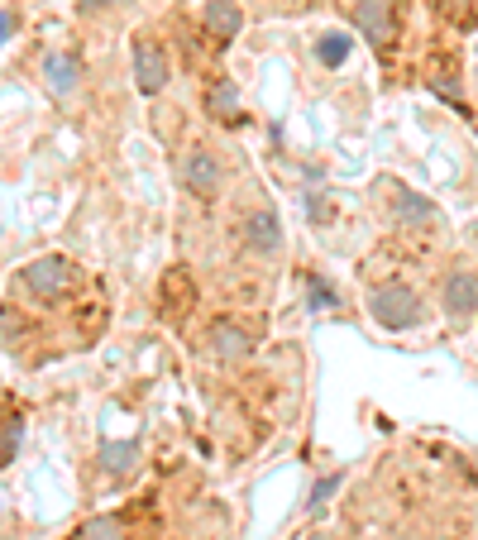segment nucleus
<instances>
[{
	"mask_svg": "<svg viewBox=\"0 0 478 540\" xmlns=\"http://www.w3.org/2000/svg\"><path fill=\"white\" fill-rule=\"evenodd\" d=\"M369 311L383 330H412V325H421V297L407 282H383L369 297Z\"/></svg>",
	"mask_w": 478,
	"mask_h": 540,
	"instance_id": "obj_1",
	"label": "nucleus"
},
{
	"mask_svg": "<svg viewBox=\"0 0 478 540\" xmlns=\"http://www.w3.org/2000/svg\"><path fill=\"white\" fill-rule=\"evenodd\" d=\"M168 58H163V48L153 44L149 34L144 39H134V82H139V91L144 96H158V91L168 87Z\"/></svg>",
	"mask_w": 478,
	"mask_h": 540,
	"instance_id": "obj_2",
	"label": "nucleus"
},
{
	"mask_svg": "<svg viewBox=\"0 0 478 540\" xmlns=\"http://www.w3.org/2000/svg\"><path fill=\"white\" fill-rule=\"evenodd\" d=\"M24 287H29L34 297H63L67 287H72V263L58 259V254L34 259L29 268H24Z\"/></svg>",
	"mask_w": 478,
	"mask_h": 540,
	"instance_id": "obj_3",
	"label": "nucleus"
},
{
	"mask_svg": "<svg viewBox=\"0 0 478 540\" xmlns=\"http://www.w3.org/2000/svg\"><path fill=\"white\" fill-rule=\"evenodd\" d=\"M182 182H187V192L201 196V201H211L220 187V163L211 149H192L187 153V163H182Z\"/></svg>",
	"mask_w": 478,
	"mask_h": 540,
	"instance_id": "obj_4",
	"label": "nucleus"
},
{
	"mask_svg": "<svg viewBox=\"0 0 478 540\" xmlns=\"http://www.w3.org/2000/svg\"><path fill=\"white\" fill-rule=\"evenodd\" d=\"M349 10H354V24L369 44L383 48L392 39V0H354Z\"/></svg>",
	"mask_w": 478,
	"mask_h": 540,
	"instance_id": "obj_5",
	"label": "nucleus"
},
{
	"mask_svg": "<svg viewBox=\"0 0 478 540\" xmlns=\"http://www.w3.org/2000/svg\"><path fill=\"white\" fill-rule=\"evenodd\" d=\"M211 354L225 359V364H239V359H249L254 354V335L235 321H216L211 325Z\"/></svg>",
	"mask_w": 478,
	"mask_h": 540,
	"instance_id": "obj_6",
	"label": "nucleus"
},
{
	"mask_svg": "<svg viewBox=\"0 0 478 540\" xmlns=\"http://www.w3.org/2000/svg\"><path fill=\"white\" fill-rule=\"evenodd\" d=\"M244 239H249L254 254H278V244H283V220H278V211H254V216L244 220Z\"/></svg>",
	"mask_w": 478,
	"mask_h": 540,
	"instance_id": "obj_7",
	"label": "nucleus"
},
{
	"mask_svg": "<svg viewBox=\"0 0 478 540\" xmlns=\"http://www.w3.org/2000/svg\"><path fill=\"white\" fill-rule=\"evenodd\" d=\"M445 311H450V316H469V311H478V278L474 273L455 268V273L445 278Z\"/></svg>",
	"mask_w": 478,
	"mask_h": 540,
	"instance_id": "obj_8",
	"label": "nucleus"
},
{
	"mask_svg": "<svg viewBox=\"0 0 478 540\" xmlns=\"http://www.w3.org/2000/svg\"><path fill=\"white\" fill-rule=\"evenodd\" d=\"M239 24H244V15H239L235 0H206V34L216 44H230L239 34Z\"/></svg>",
	"mask_w": 478,
	"mask_h": 540,
	"instance_id": "obj_9",
	"label": "nucleus"
},
{
	"mask_svg": "<svg viewBox=\"0 0 478 540\" xmlns=\"http://www.w3.org/2000/svg\"><path fill=\"white\" fill-rule=\"evenodd\" d=\"M392 211H397V220H402V225H431V220L440 216V206H435V201H426L421 192H407V187L397 192Z\"/></svg>",
	"mask_w": 478,
	"mask_h": 540,
	"instance_id": "obj_10",
	"label": "nucleus"
},
{
	"mask_svg": "<svg viewBox=\"0 0 478 540\" xmlns=\"http://www.w3.org/2000/svg\"><path fill=\"white\" fill-rule=\"evenodd\" d=\"M77 77H82V67H77V58H72V53H53V58H44V82H48V91L67 96V91L77 87Z\"/></svg>",
	"mask_w": 478,
	"mask_h": 540,
	"instance_id": "obj_11",
	"label": "nucleus"
},
{
	"mask_svg": "<svg viewBox=\"0 0 478 540\" xmlns=\"http://www.w3.org/2000/svg\"><path fill=\"white\" fill-rule=\"evenodd\" d=\"M206 110H211L216 120H239V91H235V82H211V91H206Z\"/></svg>",
	"mask_w": 478,
	"mask_h": 540,
	"instance_id": "obj_12",
	"label": "nucleus"
},
{
	"mask_svg": "<svg viewBox=\"0 0 478 540\" xmlns=\"http://www.w3.org/2000/svg\"><path fill=\"white\" fill-rule=\"evenodd\" d=\"M101 464H106L110 474H130L134 464H139V445L125 440V445H101Z\"/></svg>",
	"mask_w": 478,
	"mask_h": 540,
	"instance_id": "obj_13",
	"label": "nucleus"
},
{
	"mask_svg": "<svg viewBox=\"0 0 478 540\" xmlns=\"http://www.w3.org/2000/svg\"><path fill=\"white\" fill-rule=\"evenodd\" d=\"M349 48H354V39H349V34H326V39L316 44V58H321L326 67H340L349 58Z\"/></svg>",
	"mask_w": 478,
	"mask_h": 540,
	"instance_id": "obj_14",
	"label": "nucleus"
},
{
	"mask_svg": "<svg viewBox=\"0 0 478 540\" xmlns=\"http://www.w3.org/2000/svg\"><path fill=\"white\" fill-rule=\"evenodd\" d=\"M335 493H340V474L321 478V483L311 488V502H306V512H311V517H321V512H326V502H330Z\"/></svg>",
	"mask_w": 478,
	"mask_h": 540,
	"instance_id": "obj_15",
	"label": "nucleus"
},
{
	"mask_svg": "<svg viewBox=\"0 0 478 540\" xmlns=\"http://www.w3.org/2000/svg\"><path fill=\"white\" fill-rule=\"evenodd\" d=\"M20 435H24V421H20V416H10V421H5V431H0V464H10V459H15V450H20Z\"/></svg>",
	"mask_w": 478,
	"mask_h": 540,
	"instance_id": "obj_16",
	"label": "nucleus"
},
{
	"mask_svg": "<svg viewBox=\"0 0 478 540\" xmlns=\"http://www.w3.org/2000/svg\"><path fill=\"white\" fill-rule=\"evenodd\" d=\"M306 297H311V306H316V311H330V306H340L335 287H326L321 278H306Z\"/></svg>",
	"mask_w": 478,
	"mask_h": 540,
	"instance_id": "obj_17",
	"label": "nucleus"
},
{
	"mask_svg": "<svg viewBox=\"0 0 478 540\" xmlns=\"http://www.w3.org/2000/svg\"><path fill=\"white\" fill-rule=\"evenodd\" d=\"M87 536H91V540H120V536H115V521H96Z\"/></svg>",
	"mask_w": 478,
	"mask_h": 540,
	"instance_id": "obj_18",
	"label": "nucleus"
},
{
	"mask_svg": "<svg viewBox=\"0 0 478 540\" xmlns=\"http://www.w3.org/2000/svg\"><path fill=\"white\" fill-rule=\"evenodd\" d=\"M10 34H15V20H10V15H5V10H0V44H5V39H10Z\"/></svg>",
	"mask_w": 478,
	"mask_h": 540,
	"instance_id": "obj_19",
	"label": "nucleus"
},
{
	"mask_svg": "<svg viewBox=\"0 0 478 540\" xmlns=\"http://www.w3.org/2000/svg\"><path fill=\"white\" fill-rule=\"evenodd\" d=\"M311 540H330V536H311Z\"/></svg>",
	"mask_w": 478,
	"mask_h": 540,
	"instance_id": "obj_20",
	"label": "nucleus"
}]
</instances>
